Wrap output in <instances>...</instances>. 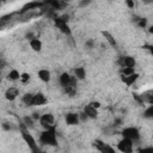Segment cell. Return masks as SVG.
I'll list each match as a JSON object with an SVG mask.
<instances>
[{
	"label": "cell",
	"mask_w": 153,
	"mask_h": 153,
	"mask_svg": "<svg viewBox=\"0 0 153 153\" xmlns=\"http://www.w3.org/2000/svg\"><path fill=\"white\" fill-rule=\"evenodd\" d=\"M75 79H76L75 76H72V75L68 74V73H62V74L59 76V82H60V85H61L62 88H66V87L69 86Z\"/></svg>",
	"instance_id": "obj_9"
},
{
	"label": "cell",
	"mask_w": 153,
	"mask_h": 153,
	"mask_svg": "<svg viewBox=\"0 0 153 153\" xmlns=\"http://www.w3.org/2000/svg\"><path fill=\"white\" fill-rule=\"evenodd\" d=\"M137 79H139V74H137L136 72L133 73V74H130V75H121V80H122V82L126 84L127 86H131V85H134V84L136 82Z\"/></svg>",
	"instance_id": "obj_11"
},
{
	"label": "cell",
	"mask_w": 153,
	"mask_h": 153,
	"mask_svg": "<svg viewBox=\"0 0 153 153\" xmlns=\"http://www.w3.org/2000/svg\"><path fill=\"white\" fill-rule=\"evenodd\" d=\"M54 24L55 26L65 35H68L71 36V27L68 25V16H62V17H55L54 18Z\"/></svg>",
	"instance_id": "obj_3"
},
{
	"label": "cell",
	"mask_w": 153,
	"mask_h": 153,
	"mask_svg": "<svg viewBox=\"0 0 153 153\" xmlns=\"http://www.w3.org/2000/svg\"><path fill=\"white\" fill-rule=\"evenodd\" d=\"M122 136L123 137H126V139H129V140H131L133 142H137L139 140H140V136H141V134H140V130L136 128V127H126V128H123L122 129Z\"/></svg>",
	"instance_id": "obj_4"
},
{
	"label": "cell",
	"mask_w": 153,
	"mask_h": 153,
	"mask_svg": "<svg viewBox=\"0 0 153 153\" xmlns=\"http://www.w3.org/2000/svg\"><path fill=\"white\" fill-rule=\"evenodd\" d=\"M117 63L120 65L121 68H135V65H136V61L133 56H129V55H126V56H121L117 61Z\"/></svg>",
	"instance_id": "obj_7"
},
{
	"label": "cell",
	"mask_w": 153,
	"mask_h": 153,
	"mask_svg": "<svg viewBox=\"0 0 153 153\" xmlns=\"http://www.w3.org/2000/svg\"><path fill=\"white\" fill-rule=\"evenodd\" d=\"M94 147L100 153H117L111 145H109V143H106V142H104L102 140H96L94 141Z\"/></svg>",
	"instance_id": "obj_8"
},
{
	"label": "cell",
	"mask_w": 153,
	"mask_h": 153,
	"mask_svg": "<svg viewBox=\"0 0 153 153\" xmlns=\"http://www.w3.org/2000/svg\"><path fill=\"white\" fill-rule=\"evenodd\" d=\"M47 102H48V99L45 98V96H44L43 93L37 92V93L33 94V105H35V106L44 105V104H47Z\"/></svg>",
	"instance_id": "obj_13"
},
{
	"label": "cell",
	"mask_w": 153,
	"mask_h": 153,
	"mask_svg": "<svg viewBox=\"0 0 153 153\" xmlns=\"http://www.w3.org/2000/svg\"><path fill=\"white\" fill-rule=\"evenodd\" d=\"M90 104H91V105H92L93 108H96L97 110H98V109L100 108V103H99V102H91Z\"/></svg>",
	"instance_id": "obj_27"
},
{
	"label": "cell",
	"mask_w": 153,
	"mask_h": 153,
	"mask_svg": "<svg viewBox=\"0 0 153 153\" xmlns=\"http://www.w3.org/2000/svg\"><path fill=\"white\" fill-rule=\"evenodd\" d=\"M127 5L129 7H134V2H131V1H127Z\"/></svg>",
	"instance_id": "obj_29"
},
{
	"label": "cell",
	"mask_w": 153,
	"mask_h": 153,
	"mask_svg": "<svg viewBox=\"0 0 153 153\" xmlns=\"http://www.w3.org/2000/svg\"><path fill=\"white\" fill-rule=\"evenodd\" d=\"M29 44H30L31 49H32V50H35V51H41V49H42V42H41L37 37H35V38L30 39Z\"/></svg>",
	"instance_id": "obj_17"
},
{
	"label": "cell",
	"mask_w": 153,
	"mask_h": 153,
	"mask_svg": "<svg viewBox=\"0 0 153 153\" xmlns=\"http://www.w3.org/2000/svg\"><path fill=\"white\" fill-rule=\"evenodd\" d=\"M20 131H22V137H23V140L25 141V143L29 146V148H30L32 152H37V151H39L37 141L35 140V137L30 134L29 129H27L23 123L20 124Z\"/></svg>",
	"instance_id": "obj_2"
},
{
	"label": "cell",
	"mask_w": 153,
	"mask_h": 153,
	"mask_svg": "<svg viewBox=\"0 0 153 153\" xmlns=\"http://www.w3.org/2000/svg\"><path fill=\"white\" fill-rule=\"evenodd\" d=\"M20 73L17 71V69H11L10 72H8V75H7V78L11 80V81H16V80H20Z\"/></svg>",
	"instance_id": "obj_21"
},
{
	"label": "cell",
	"mask_w": 153,
	"mask_h": 153,
	"mask_svg": "<svg viewBox=\"0 0 153 153\" xmlns=\"http://www.w3.org/2000/svg\"><path fill=\"white\" fill-rule=\"evenodd\" d=\"M23 124L29 129V128H33L35 124V120L32 118V116H25L23 118Z\"/></svg>",
	"instance_id": "obj_22"
},
{
	"label": "cell",
	"mask_w": 153,
	"mask_h": 153,
	"mask_svg": "<svg viewBox=\"0 0 153 153\" xmlns=\"http://www.w3.org/2000/svg\"><path fill=\"white\" fill-rule=\"evenodd\" d=\"M143 103H148L149 105H153V90H147L143 93H141Z\"/></svg>",
	"instance_id": "obj_16"
},
{
	"label": "cell",
	"mask_w": 153,
	"mask_h": 153,
	"mask_svg": "<svg viewBox=\"0 0 153 153\" xmlns=\"http://www.w3.org/2000/svg\"><path fill=\"white\" fill-rule=\"evenodd\" d=\"M49 5L53 6V10H63V7L66 6V2H62V1H49Z\"/></svg>",
	"instance_id": "obj_23"
},
{
	"label": "cell",
	"mask_w": 153,
	"mask_h": 153,
	"mask_svg": "<svg viewBox=\"0 0 153 153\" xmlns=\"http://www.w3.org/2000/svg\"><path fill=\"white\" fill-rule=\"evenodd\" d=\"M22 102L27 106H33V93H25L22 98Z\"/></svg>",
	"instance_id": "obj_19"
},
{
	"label": "cell",
	"mask_w": 153,
	"mask_h": 153,
	"mask_svg": "<svg viewBox=\"0 0 153 153\" xmlns=\"http://www.w3.org/2000/svg\"><path fill=\"white\" fill-rule=\"evenodd\" d=\"M82 111H84V112L86 114V116H87L88 118H91V120H94V118L98 117V110H97L96 108H93L91 104L85 105Z\"/></svg>",
	"instance_id": "obj_12"
},
{
	"label": "cell",
	"mask_w": 153,
	"mask_h": 153,
	"mask_svg": "<svg viewBox=\"0 0 153 153\" xmlns=\"http://www.w3.org/2000/svg\"><path fill=\"white\" fill-rule=\"evenodd\" d=\"M137 24H139L140 27H146V25H147V19H146V18H140V19L137 20Z\"/></svg>",
	"instance_id": "obj_25"
},
{
	"label": "cell",
	"mask_w": 153,
	"mask_h": 153,
	"mask_svg": "<svg viewBox=\"0 0 153 153\" xmlns=\"http://www.w3.org/2000/svg\"><path fill=\"white\" fill-rule=\"evenodd\" d=\"M39 123L41 126L44 128V129H49V128H53L55 127V117L53 114L50 112H47V114H43L41 115V118H39Z\"/></svg>",
	"instance_id": "obj_6"
},
{
	"label": "cell",
	"mask_w": 153,
	"mask_h": 153,
	"mask_svg": "<svg viewBox=\"0 0 153 153\" xmlns=\"http://www.w3.org/2000/svg\"><path fill=\"white\" fill-rule=\"evenodd\" d=\"M19 94V90L17 87H8L5 92V98L7 100H14Z\"/></svg>",
	"instance_id": "obj_14"
},
{
	"label": "cell",
	"mask_w": 153,
	"mask_h": 153,
	"mask_svg": "<svg viewBox=\"0 0 153 153\" xmlns=\"http://www.w3.org/2000/svg\"><path fill=\"white\" fill-rule=\"evenodd\" d=\"M74 76L78 79V80H82L85 79L86 76V69L84 67H76L74 69Z\"/></svg>",
	"instance_id": "obj_18"
},
{
	"label": "cell",
	"mask_w": 153,
	"mask_h": 153,
	"mask_svg": "<svg viewBox=\"0 0 153 153\" xmlns=\"http://www.w3.org/2000/svg\"><path fill=\"white\" fill-rule=\"evenodd\" d=\"M146 48H147V49H148V50H149V53H151V54H152V55H153V45H147V47H146Z\"/></svg>",
	"instance_id": "obj_28"
},
{
	"label": "cell",
	"mask_w": 153,
	"mask_h": 153,
	"mask_svg": "<svg viewBox=\"0 0 153 153\" xmlns=\"http://www.w3.org/2000/svg\"><path fill=\"white\" fill-rule=\"evenodd\" d=\"M103 33V36L105 37V39L109 42V44L111 45V47H115V48H117V43H116V39L114 38V36L109 32V31H103L102 32Z\"/></svg>",
	"instance_id": "obj_20"
},
{
	"label": "cell",
	"mask_w": 153,
	"mask_h": 153,
	"mask_svg": "<svg viewBox=\"0 0 153 153\" xmlns=\"http://www.w3.org/2000/svg\"><path fill=\"white\" fill-rule=\"evenodd\" d=\"M117 149L121 152V153H133V149H134V142L129 139H121L118 142H117Z\"/></svg>",
	"instance_id": "obj_5"
},
{
	"label": "cell",
	"mask_w": 153,
	"mask_h": 153,
	"mask_svg": "<svg viewBox=\"0 0 153 153\" xmlns=\"http://www.w3.org/2000/svg\"><path fill=\"white\" fill-rule=\"evenodd\" d=\"M148 31H149L151 33H153V25H152V26H149V30H148Z\"/></svg>",
	"instance_id": "obj_30"
},
{
	"label": "cell",
	"mask_w": 153,
	"mask_h": 153,
	"mask_svg": "<svg viewBox=\"0 0 153 153\" xmlns=\"http://www.w3.org/2000/svg\"><path fill=\"white\" fill-rule=\"evenodd\" d=\"M30 79H31V75H30L29 73H22V75H20V81H22V84H27V82L30 81Z\"/></svg>",
	"instance_id": "obj_24"
},
{
	"label": "cell",
	"mask_w": 153,
	"mask_h": 153,
	"mask_svg": "<svg viewBox=\"0 0 153 153\" xmlns=\"http://www.w3.org/2000/svg\"><path fill=\"white\" fill-rule=\"evenodd\" d=\"M37 76H38V79H39L41 81H43V82H49L50 79H51L50 72H49L48 69H45V68L39 69V71L37 72Z\"/></svg>",
	"instance_id": "obj_15"
},
{
	"label": "cell",
	"mask_w": 153,
	"mask_h": 153,
	"mask_svg": "<svg viewBox=\"0 0 153 153\" xmlns=\"http://www.w3.org/2000/svg\"><path fill=\"white\" fill-rule=\"evenodd\" d=\"M33 153H47V152H44V151H37V152H33Z\"/></svg>",
	"instance_id": "obj_31"
},
{
	"label": "cell",
	"mask_w": 153,
	"mask_h": 153,
	"mask_svg": "<svg viewBox=\"0 0 153 153\" xmlns=\"http://www.w3.org/2000/svg\"><path fill=\"white\" fill-rule=\"evenodd\" d=\"M65 121L68 126H76L80 122V116L76 112H67L65 116Z\"/></svg>",
	"instance_id": "obj_10"
},
{
	"label": "cell",
	"mask_w": 153,
	"mask_h": 153,
	"mask_svg": "<svg viewBox=\"0 0 153 153\" xmlns=\"http://www.w3.org/2000/svg\"><path fill=\"white\" fill-rule=\"evenodd\" d=\"M38 141L43 146H57V134H56V127L44 129L39 136Z\"/></svg>",
	"instance_id": "obj_1"
},
{
	"label": "cell",
	"mask_w": 153,
	"mask_h": 153,
	"mask_svg": "<svg viewBox=\"0 0 153 153\" xmlns=\"http://www.w3.org/2000/svg\"><path fill=\"white\" fill-rule=\"evenodd\" d=\"M137 153H153V147H143Z\"/></svg>",
	"instance_id": "obj_26"
}]
</instances>
